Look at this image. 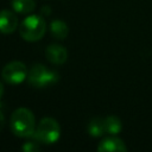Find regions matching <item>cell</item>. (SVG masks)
I'll list each match as a JSON object with an SVG mask.
<instances>
[{
    "label": "cell",
    "instance_id": "obj_7",
    "mask_svg": "<svg viewBox=\"0 0 152 152\" xmlns=\"http://www.w3.org/2000/svg\"><path fill=\"white\" fill-rule=\"evenodd\" d=\"M18 18L10 10L0 11V32L2 33H12L18 27Z\"/></svg>",
    "mask_w": 152,
    "mask_h": 152
},
{
    "label": "cell",
    "instance_id": "obj_9",
    "mask_svg": "<svg viewBox=\"0 0 152 152\" xmlns=\"http://www.w3.org/2000/svg\"><path fill=\"white\" fill-rule=\"evenodd\" d=\"M50 32H51V34L56 39L63 40V39L66 38V36L69 33V28H68V25L64 21H62V20H53L50 24Z\"/></svg>",
    "mask_w": 152,
    "mask_h": 152
},
{
    "label": "cell",
    "instance_id": "obj_11",
    "mask_svg": "<svg viewBox=\"0 0 152 152\" xmlns=\"http://www.w3.org/2000/svg\"><path fill=\"white\" fill-rule=\"evenodd\" d=\"M12 7L15 12L27 14L36 8L34 0H12Z\"/></svg>",
    "mask_w": 152,
    "mask_h": 152
},
{
    "label": "cell",
    "instance_id": "obj_16",
    "mask_svg": "<svg viewBox=\"0 0 152 152\" xmlns=\"http://www.w3.org/2000/svg\"><path fill=\"white\" fill-rule=\"evenodd\" d=\"M2 94H4V86H2V84H1V82H0V100H1Z\"/></svg>",
    "mask_w": 152,
    "mask_h": 152
},
{
    "label": "cell",
    "instance_id": "obj_10",
    "mask_svg": "<svg viewBox=\"0 0 152 152\" xmlns=\"http://www.w3.org/2000/svg\"><path fill=\"white\" fill-rule=\"evenodd\" d=\"M88 133L94 137H101L106 133V127H104V119L102 118H94L89 121L88 124Z\"/></svg>",
    "mask_w": 152,
    "mask_h": 152
},
{
    "label": "cell",
    "instance_id": "obj_13",
    "mask_svg": "<svg viewBox=\"0 0 152 152\" xmlns=\"http://www.w3.org/2000/svg\"><path fill=\"white\" fill-rule=\"evenodd\" d=\"M39 150L40 147L36 141H27L23 145V151L25 152H38Z\"/></svg>",
    "mask_w": 152,
    "mask_h": 152
},
{
    "label": "cell",
    "instance_id": "obj_4",
    "mask_svg": "<svg viewBox=\"0 0 152 152\" xmlns=\"http://www.w3.org/2000/svg\"><path fill=\"white\" fill-rule=\"evenodd\" d=\"M27 80L36 88H45L58 81V72L46 69L43 64H34L27 74Z\"/></svg>",
    "mask_w": 152,
    "mask_h": 152
},
{
    "label": "cell",
    "instance_id": "obj_12",
    "mask_svg": "<svg viewBox=\"0 0 152 152\" xmlns=\"http://www.w3.org/2000/svg\"><path fill=\"white\" fill-rule=\"evenodd\" d=\"M104 127H106V133L115 135L121 131L122 125H121V121L119 118L110 115V116H107L104 119Z\"/></svg>",
    "mask_w": 152,
    "mask_h": 152
},
{
    "label": "cell",
    "instance_id": "obj_2",
    "mask_svg": "<svg viewBox=\"0 0 152 152\" xmlns=\"http://www.w3.org/2000/svg\"><path fill=\"white\" fill-rule=\"evenodd\" d=\"M46 23L42 15H28L19 25V33L26 42H37L44 37Z\"/></svg>",
    "mask_w": 152,
    "mask_h": 152
},
{
    "label": "cell",
    "instance_id": "obj_15",
    "mask_svg": "<svg viewBox=\"0 0 152 152\" xmlns=\"http://www.w3.org/2000/svg\"><path fill=\"white\" fill-rule=\"evenodd\" d=\"M50 10H51L50 7H46V6H45V7H43V8H42L40 13H42V14H45V15H49V14L51 13V11H50Z\"/></svg>",
    "mask_w": 152,
    "mask_h": 152
},
{
    "label": "cell",
    "instance_id": "obj_8",
    "mask_svg": "<svg viewBox=\"0 0 152 152\" xmlns=\"http://www.w3.org/2000/svg\"><path fill=\"white\" fill-rule=\"evenodd\" d=\"M126 150L127 147L125 142L121 139L115 138V137L103 139L97 146V151L100 152H124Z\"/></svg>",
    "mask_w": 152,
    "mask_h": 152
},
{
    "label": "cell",
    "instance_id": "obj_5",
    "mask_svg": "<svg viewBox=\"0 0 152 152\" xmlns=\"http://www.w3.org/2000/svg\"><path fill=\"white\" fill-rule=\"evenodd\" d=\"M28 70L23 62L14 61L6 64L1 71V76L8 84H19L27 77Z\"/></svg>",
    "mask_w": 152,
    "mask_h": 152
},
{
    "label": "cell",
    "instance_id": "obj_1",
    "mask_svg": "<svg viewBox=\"0 0 152 152\" xmlns=\"http://www.w3.org/2000/svg\"><path fill=\"white\" fill-rule=\"evenodd\" d=\"M10 126L12 133L19 138L32 137L36 129L34 115L27 108H18L11 115Z\"/></svg>",
    "mask_w": 152,
    "mask_h": 152
},
{
    "label": "cell",
    "instance_id": "obj_3",
    "mask_svg": "<svg viewBox=\"0 0 152 152\" xmlns=\"http://www.w3.org/2000/svg\"><path fill=\"white\" fill-rule=\"evenodd\" d=\"M59 124L52 118H44L39 121L32 137L42 144H53L59 139Z\"/></svg>",
    "mask_w": 152,
    "mask_h": 152
},
{
    "label": "cell",
    "instance_id": "obj_14",
    "mask_svg": "<svg viewBox=\"0 0 152 152\" xmlns=\"http://www.w3.org/2000/svg\"><path fill=\"white\" fill-rule=\"evenodd\" d=\"M4 126H5V116H4L2 112L0 110V131L4 128Z\"/></svg>",
    "mask_w": 152,
    "mask_h": 152
},
{
    "label": "cell",
    "instance_id": "obj_6",
    "mask_svg": "<svg viewBox=\"0 0 152 152\" xmlns=\"http://www.w3.org/2000/svg\"><path fill=\"white\" fill-rule=\"evenodd\" d=\"M45 56H46V58H48V61L50 63H52L55 65H61V64H63L66 61V58H68V51L62 45L51 44V45H49L46 48Z\"/></svg>",
    "mask_w": 152,
    "mask_h": 152
}]
</instances>
